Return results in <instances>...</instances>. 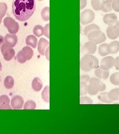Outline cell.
Segmentation results:
<instances>
[{
    "instance_id": "obj_1",
    "label": "cell",
    "mask_w": 119,
    "mask_h": 134,
    "mask_svg": "<svg viewBox=\"0 0 119 134\" xmlns=\"http://www.w3.org/2000/svg\"><path fill=\"white\" fill-rule=\"evenodd\" d=\"M36 9L35 0H13V13L20 21H25L31 17Z\"/></svg>"
},
{
    "instance_id": "obj_2",
    "label": "cell",
    "mask_w": 119,
    "mask_h": 134,
    "mask_svg": "<svg viewBox=\"0 0 119 134\" xmlns=\"http://www.w3.org/2000/svg\"><path fill=\"white\" fill-rule=\"evenodd\" d=\"M99 66V60L94 56L86 55L80 61V67L84 72H89Z\"/></svg>"
},
{
    "instance_id": "obj_3",
    "label": "cell",
    "mask_w": 119,
    "mask_h": 134,
    "mask_svg": "<svg viewBox=\"0 0 119 134\" xmlns=\"http://www.w3.org/2000/svg\"><path fill=\"white\" fill-rule=\"evenodd\" d=\"M106 86L99 79L92 77L90 79L87 86V92L91 96H95L99 91L106 90Z\"/></svg>"
},
{
    "instance_id": "obj_4",
    "label": "cell",
    "mask_w": 119,
    "mask_h": 134,
    "mask_svg": "<svg viewBox=\"0 0 119 134\" xmlns=\"http://www.w3.org/2000/svg\"><path fill=\"white\" fill-rule=\"evenodd\" d=\"M33 50L29 46H25L17 54V60L20 64H24L30 60L33 56Z\"/></svg>"
},
{
    "instance_id": "obj_5",
    "label": "cell",
    "mask_w": 119,
    "mask_h": 134,
    "mask_svg": "<svg viewBox=\"0 0 119 134\" xmlns=\"http://www.w3.org/2000/svg\"><path fill=\"white\" fill-rule=\"evenodd\" d=\"M87 37L90 41L93 42L96 44L103 43L106 40L105 34L100 30L92 31L88 34Z\"/></svg>"
},
{
    "instance_id": "obj_6",
    "label": "cell",
    "mask_w": 119,
    "mask_h": 134,
    "mask_svg": "<svg viewBox=\"0 0 119 134\" xmlns=\"http://www.w3.org/2000/svg\"><path fill=\"white\" fill-rule=\"evenodd\" d=\"M95 13L90 9H86L82 11L80 15L81 24L83 25L89 24L95 19Z\"/></svg>"
},
{
    "instance_id": "obj_7",
    "label": "cell",
    "mask_w": 119,
    "mask_h": 134,
    "mask_svg": "<svg viewBox=\"0 0 119 134\" xmlns=\"http://www.w3.org/2000/svg\"><path fill=\"white\" fill-rule=\"evenodd\" d=\"M4 25L7 29L8 31L12 34L18 33L19 30V24L11 17H6L4 20Z\"/></svg>"
},
{
    "instance_id": "obj_8",
    "label": "cell",
    "mask_w": 119,
    "mask_h": 134,
    "mask_svg": "<svg viewBox=\"0 0 119 134\" xmlns=\"http://www.w3.org/2000/svg\"><path fill=\"white\" fill-rule=\"evenodd\" d=\"M1 52L5 61H10L14 57V50L6 43L3 44L1 47Z\"/></svg>"
},
{
    "instance_id": "obj_9",
    "label": "cell",
    "mask_w": 119,
    "mask_h": 134,
    "mask_svg": "<svg viewBox=\"0 0 119 134\" xmlns=\"http://www.w3.org/2000/svg\"><path fill=\"white\" fill-rule=\"evenodd\" d=\"M97 46L96 44L89 41L84 44L83 47L81 49V52L84 55H92L95 54Z\"/></svg>"
},
{
    "instance_id": "obj_10",
    "label": "cell",
    "mask_w": 119,
    "mask_h": 134,
    "mask_svg": "<svg viewBox=\"0 0 119 134\" xmlns=\"http://www.w3.org/2000/svg\"><path fill=\"white\" fill-rule=\"evenodd\" d=\"M115 59L112 56H107L102 59L100 67L105 70H109L115 66Z\"/></svg>"
},
{
    "instance_id": "obj_11",
    "label": "cell",
    "mask_w": 119,
    "mask_h": 134,
    "mask_svg": "<svg viewBox=\"0 0 119 134\" xmlns=\"http://www.w3.org/2000/svg\"><path fill=\"white\" fill-rule=\"evenodd\" d=\"M107 37L112 40H114L119 37V29L115 24L109 25L106 30Z\"/></svg>"
},
{
    "instance_id": "obj_12",
    "label": "cell",
    "mask_w": 119,
    "mask_h": 134,
    "mask_svg": "<svg viewBox=\"0 0 119 134\" xmlns=\"http://www.w3.org/2000/svg\"><path fill=\"white\" fill-rule=\"evenodd\" d=\"M24 101L23 98L19 96H14L11 100V104L14 109H19L22 107Z\"/></svg>"
},
{
    "instance_id": "obj_13",
    "label": "cell",
    "mask_w": 119,
    "mask_h": 134,
    "mask_svg": "<svg viewBox=\"0 0 119 134\" xmlns=\"http://www.w3.org/2000/svg\"><path fill=\"white\" fill-rule=\"evenodd\" d=\"M103 21L107 25H114L118 21V18L117 15L114 13L107 14L104 16Z\"/></svg>"
},
{
    "instance_id": "obj_14",
    "label": "cell",
    "mask_w": 119,
    "mask_h": 134,
    "mask_svg": "<svg viewBox=\"0 0 119 134\" xmlns=\"http://www.w3.org/2000/svg\"><path fill=\"white\" fill-rule=\"evenodd\" d=\"M49 46V42L46 39H40L38 43V52L41 55H45L46 49Z\"/></svg>"
},
{
    "instance_id": "obj_15",
    "label": "cell",
    "mask_w": 119,
    "mask_h": 134,
    "mask_svg": "<svg viewBox=\"0 0 119 134\" xmlns=\"http://www.w3.org/2000/svg\"><path fill=\"white\" fill-rule=\"evenodd\" d=\"M5 41L7 44L13 48L18 43V37L14 34H7L5 36Z\"/></svg>"
},
{
    "instance_id": "obj_16",
    "label": "cell",
    "mask_w": 119,
    "mask_h": 134,
    "mask_svg": "<svg viewBox=\"0 0 119 134\" xmlns=\"http://www.w3.org/2000/svg\"><path fill=\"white\" fill-rule=\"evenodd\" d=\"M9 97L6 95L0 96V109H12Z\"/></svg>"
},
{
    "instance_id": "obj_17",
    "label": "cell",
    "mask_w": 119,
    "mask_h": 134,
    "mask_svg": "<svg viewBox=\"0 0 119 134\" xmlns=\"http://www.w3.org/2000/svg\"><path fill=\"white\" fill-rule=\"evenodd\" d=\"M109 70H105L100 67L97 68L94 72V74L96 77L103 80H107L109 77Z\"/></svg>"
},
{
    "instance_id": "obj_18",
    "label": "cell",
    "mask_w": 119,
    "mask_h": 134,
    "mask_svg": "<svg viewBox=\"0 0 119 134\" xmlns=\"http://www.w3.org/2000/svg\"><path fill=\"white\" fill-rule=\"evenodd\" d=\"M105 0H91V6L96 11L102 10L105 7Z\"/></svg>"
},
{
    "instance_id": "obj_19",
    "label": "cell",
    "mask_w": 119,
    "mask_h": 134,
    "mask_svg": "<svg viewBox=\"0 0 119 134\" xmlns=\"http://www.w3.org/2000/svg\"><path fill=\"white\" fill-rule=\"evenodd\" d=\"M107 51L109 54H114L119 51V42L118 41H114L108 44Z\"/></svg>"
},
{
    "instance_id": "obj_20",
    "label": "cell",
    "mask_w": 119,
    "mask_h": 134,
    "mask_svg": "<svg viewBox=\"0 0 119 134\" xmlns=\"http://www.w3.org/2000/svg\"><path fill=\"white\" fill-rule=\"evenodd\" d=\"M32 87L34 91H40L43 87L42 82L39 78L35 77L32 82Z\"/></svg>"
},
{
    "instance_id": "obj_21",
    "label": "cell",
    "mask_w": 119,
    "mask_h": 134,
    "mask_svg": "<svg viewBox=\"0 0 119 134\" xmlns=\"http://www.w3.org/2000/svg\"><path fill=\"white\" fill-rule=\"evenodd\" d=\"M37 39L32 35H30L26 38V45L31 46L33 48H35L37 44Z\"/></svg>"
},
{
    "instance_id": "obj_22",
    "label": "cell",
    "mask_w": 119,
    "mask_h": 134,
    "mask_svg": "<svg viewBox=\"0 0 119 134\" xmlns=\"http://www.w3.org/2000/svg\"><path fill=\"white\" fill-rule=\"evenodd\" d=\"M108 96L110 99L112 101L119 100V88L113 89L108 93Z\"/></svg>"
},
{
    "instance_id": "obj_23",
    "label": "cell",
    "mask_w": 119,
    "mask_h": 134,
    "mask_svg": "<svg viewBox=\"0 0 119 134\" xmlns=\"http://www.w3.org/2000/svg\"><path fill=\"white\" fill-rule=\"evenodd\" d=\"M96 30H100V27L99 26L95 24H91L86 26L84 29V35L87 36L88 34L92 31Z\"/></svg>"
},
{
    "instance_id": "obj_24",
    "label": "cell",
    "mask_w": 119,
    "mask_h": 134,
    "mask_svg": "<svg viewBox=\"0 0 119 134\" xmlns=\"http://www.w3.org/2000/svg\"><path fill=\"white\" fill-rule=\"evenodd\" d=\"M14 78L11 76H8L5 78L4 80V86L7 89H11L14 86Z\"/></svg>"
},
{
    "instance_id": "obj_25",
    "label": "cell",
    "mask_w": 119,
    "mask_h": 134,
    "mask_svg": "<svg viewBox=\"0 0 119 134\" xmlns=\"http://www.w3.org/2000/svg\"><path fill=\"white\" fill-rule=\"evenodd\" d=\"M107 43L101 44L98 47V53L101 56H105L109 54L107 51Z\"/></svg>"
},
{
    "instance_id": "obj_26",
    "label": "cell",
    "mask_w": 119,
    "mask_h": 134,
    "mask_svg": "<svg viewBox=\"0 0 119 134\" xmlns=\"http://www.w3.org/2000/svg\"><path fill=\"white\" fill-rule=\"evenodd\" d=\"M98 99L101 102L106 103H110L113 102V101L111 100L109 98L107 92L101 93L98 96Z\"/></svg>"
},
{
    "instance_id": "obj_27",
    "label": "cell",
    "mask_w": 119,
    "mask_h": 134,
    "mask_svg": "<svg viewBox=\"0 0 119 134\" xmlns=\"http://www.w3.org/2000/svg\"><path fill=\"white\" fill-rule=\"evenodd\" d=\"M50 9L49 7H46L43 8L41 13V15L42 17V19L44 21H48L50 19Z\"/></svg>"
},
{
    "instance_id": "obj_28",
    "label": "cell",
    "mask_w": 119,
    "mask_h": 134,
    "mask_svg": "<svg viewBox=\"0 0 119 134\" xmlns=\"http://www.w3.org/2000/svg\"><path fill=\"white\" fill-rule=\"evenodd\" d=\"M111 83L115 86H119V72L113 73L110 77Z\"/></svg>"
},
{
    "instance_id": "obj_29",
    "label": "cell",
    "mask_w": 119,
    "mask_h": 134,
    "mask_svg": "<svg viewBox=\"0 0 119 134\" xmlns=\"http://www.w3.org/2000/svg\"><path fill=\"white\" fill-rule=\"evenodd\" d=\"M33 32L35 36L39 37L44 35V28L40 25H37L34 26Z\"/></svg>"
},
{
    "instance_id": "obj_30",
    "label": "cell",
    "mask_w": 119,
    "mask_h": 134,
    "mask_svg": "<svg viewBox=\"0 0 119 134\" xmlns=\"http://www.w3.org/2000/svg\"><path fill=\"white\" fill-rule=\"evenodd\" d=\"M42 98L43 100L46 102H49V86H46L42 92Z\"/></svg>"
},
{
    "instance_id": "obj_31",
    "label": "cell",
    "mask_w": 119,
    "mask_h": 134,
    "mask_svg": "<svg viewBox=\"0 0 119 134\" xmlns=\"http://www.w3.org/2000/svg\"><path fill=\"white\" fill-rule=\"evenodd\" d=\"M87 83L84 81H80V95L85 96L87 93Z\"/></svg>"
},
{
    "instance_id": "obj_32",
    "label": "cell",
    "mask_w": 119,
    "mask_h": 134,
    "mask_svg": "<svg viewBox=\"0 0 119 134\" xmlns=\"http://www.w3.org/2000/svg\"><path fill=\"white\" fill-rule=\"evenodd\" d=\"M36 107V105L35 102L32 100L27 101L24 104V109H35Z\"/></svg>"
},
{
    "instance_id": "obj_33",
    "label": "cell",
    "mask_w": 119,
    "mask_h": 134,
    "mask_svg": "<svg viewBox=\"0 0 119 134\" xmlns=\"http://www.w3.org/2000/svg\"><path fill=\"white\" fill-rule=\"evenodd\" d=\"M8 7L6 4L5 3H0V14L3 17H4L7 12Z\"/></svg>"
},
{
    "instance_id": "obj_34",
    "label": "cell",
    "mask_w": 119,
    "mask_h": 134,
    "mask_svg": "<svg viewBox=\"0 0 119 134\" xmlns=\"http://www.w3.org/2000/svg\"><path fill=\"white\" fill-rule=\"evenodd\" d=\"M80 103L81 104H93V101L89 97L83 96V97H82L81 98Z\"/></svg>"
},
{
    "instance_id": "obj_35",
    "label": "cell",
    "mask_w": 119,
    "mask_h": 134,
    "mask_svg": "<svg viewBox=\"0 0 119 134\" xmlns=\"http://www.w3.org/2000/svg\"><path fill=\"white\" fill-rule=\"evenodd\" d=\"M113 10L112 8V5L111 3H109L107 2H105V7L102 11L104 13H108L110 12Z\"/></svg>"
},
{
    "instance_id": "obj_36",
    "label": "cell",
    "mask_w": 119,
    "mask_h": 134,
    "mask_svg": "<svg viewBox=\"0 0 119 134\" xmlns=\"http://www.w3.org/2000/svg\"><path fill=\"white\" fill-rule=\"evenodd\" d=\"M112 8L116 12H119V0H114L112 3Z\"/></svg>"
},
{
    "instance_id": "obj_37",
    "label": "cell",
    "mask_w": 119,
    "mask_h": 134,
    "mask_svg": "<svg viewBox=\"0 0 119 134\" xmlns=\"http://www.w3.org/2000/svg\"><path fill=\"white\" fill-rule=\"evenodd\" d=\"M49 24H46L44 27V35L47 37L48 38H50L49 36Z\"/></svg>"
},
{
    "instance_id": "obj_38",
    "label": "cell",
    "mask_w": 119,
    "mask_h": 134,
    "mask_svg": "<svg viewBox=\"0 0 119 134\" xmlns=\"http://www.w3.org/2000/svg\"><path fill=\"white\" fill-rule=\"evenodd\" d=\"M90 79V77L88 75H81L80 77V81H84L86 83H88Z\"/></svg>"
},
{
    "instance_id": "obj_39",
    "label": "cell",
    "mask_w": 119,
    "mask_h": 134,
    "mask_svg": "<svg viewBox=\"0 0 119 134\" xmlns=\"http://www.w3.org/2000/svg\"><path fill=\"white\" fill-rule=\"evenodd\" d=\"M87 5V0H80V9L82 10L85 8Z\"/></svg>"
},
{
    "instance_id": "obj_40",
    "label": "cell",
    "mask_w": 119,
    "mask_h": 134,
    "mask_svg": "<svg viewBox=\"0 0 119 134\" xmlns=\"http://www.w3.org/2000/svg\"><path fill=\"white\" fill-rule=\"evenodd\" d=\"M115 67L117 70L119 71V57H117L115 59Z\"/></svg>"
},
{
    "instance_id": "obj_41",
    "label": "cell",
    "mask_w": 119,
    "mask_h": 134,
    "mask_svg": "<svg viewBox=\"0 0 119 134\" xmlns=\"http://www.w3.org/2000/svg\"><path fill=\"white\" fill-rule=\"evenodd\" d=\"M45 55L46 56V57L47 58L48 61H49V46L46 49Z\"/></svg>"
},
{
    "instance_id": "obj_42",
    "label": "cell",
    "mask_w": 119,
    "mask_h": 134,
    "mask_svg": "<svg viewBox=\"0 0 119 134\" xmlns=\"http://www.w3.org/2000/svg\"><path fill=\"white\" fill-rule=\"evenodd\" d=\"M4 43V38L3 36L0 35V47Z\"/></svg>"
},
{
    "instance_id": "obj_43",
    "label": "cell",
    "mask_w": 119,
    "mask_h": 134,
    "mask_svg": "<svg viewBox=\"0 0 119 134\" xmlns=\"http://www.w3.org/2000/svg\"><path fill=\"white\" fill-rule=\"evenodd\" d=\"M3 18H4V17H3L1 14H0V24H1V23H2V19H3Z\"/></svg>"
},
{
    "instance_id": "obj_44",
    "label": "cell",
    "mask_w": 119,
    "mask_h": 134,
    "mask_svg": "<svg viewBox=\"0 0 119 134\" xmlns=\"http://www.w3.org/2000/svg\"><path fill=\"white\" fill-rule=\"evenodd\" d=\"M114 0H105V1L107 2H109V3H112Z\"/></svg>"
},
{
    "instance_id": "obj_45",
    "label": "cell",
    "mask_w": 119,
    "mask_h": 134,
    "mask_svg": "<svg viewBox=\"0 0 119 134\" xmlns=\"http://www.w3.org/2000/svg\"><path fill=\"white\" fill-rule=\"evenodd\" d=\"M115 24L116 26H117L119 29V21H117Z\"/></svg>"
},
{
    "instance_id": "obj_46",
    "label": "cell",
    "mask_w": 119,
    "mask_h": 134,
    "mask_svg": "<svg viewBox=\"0 0 119 134\" xmlns=\"http://www.w3.org/2000/svg\"><path fill=\"white\" fill-rule=\"evenodd\" d=\"M2 66L1 62V60H0V71H2Z\"/></svg>"
},
{
    "instance_id": "obj_47",
    "label": "cell",
    "mask_w": 119,
    "mask_h": 134,
    "mask_svg": "<svg viewBox=\"0 0 119 134\" xmlns=\"http://www.w3.org/2000/svg\"><path fill=\"white\" fill-rule=\"evenodd\" d=\"M39 1H43V0H38Z\"/></svg>"
},
{
    "instance_id": "obj_48",
    "label": "cell",
    "mask_w": 119,
    "mask_h": 134,
    "mask_svg": "<svg viewBox=\"0 0 119 134\" xmlns=\"http://www.w3.org/2000/svg\"><path fill=\"white\" fill-rule=\"evenodd\" d=\"M0 81H1V77H0Z\"/></svg>"
}]
</instances>
